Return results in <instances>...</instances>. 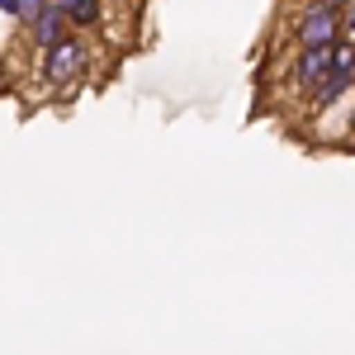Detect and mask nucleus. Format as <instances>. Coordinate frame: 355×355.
<instances>
[{"label":"nucleus","instance_id":"obj_1","mask_svg":"<svg viewBox=\"0 0 355 355\" xmlns=\"http://www.w3.org/2000/svg\"><path fill=\"white\" fill-rule=\"evenodd\" d=\"M38 71H43V81L53 85V90H67V85H76L85 76V67H90V43H85L81 33H67L57 48L48 53H38Z\"/></svg>","mask_w":355,"mask_h":355},{"label":"nucleus","instance_id":"obj_2","mask_svg":"<svg viewBox=\"0 0 355 355\" xmlns=\"http://www.w3.org/2000/svg\"><path fill=\"white\" fill-rule=\"evenodd\" d=\"M341 19L346 5H303V15L294 19V43L303 48H336L341 43Z\"/></svg>","mask_w":355,"mask_h":355},{"label":"nucleus","instance_id":"obj_3","mask_svg":"<svg viewBox=\"0 0 355 355\" xmlns=\"http://www.w3.org/2000/svg\"><path fill=\"white\" fill-rule=\"evenodd\" d=\"M355 90V62H351V48L341 43V53H336V67H331L322 81L308 90V114H327L331 105H341L346 95Z\"/></svg>","mask_w":355,"mask_h":355},{"label":"nucleus","instance_id":"obj_4","mask_svg":"<svg viewBox=\"0 0 355 355\" xmlns=\"http://www.w3.org/2000/svg\"><path fill=\"white\" fill-rule=\"evenodd\" d=\"M336 53H341V43L336 48H303L299 57H294V71H289V81H294V90H313V85L327 76L331 67H336Z\"/></svg>","mask_w":355,"mask_h":355},{"label":"nucleus","instance_id":"obj_5","mask_svg":"<svg viewBox=\"0 0 355 355\" xmlns=\"http://www.w3.org/2000/svg\"><path fill=\"white\" fill-rule=\"evenodd\" d=\"M67 33H71V24H67V15H62V10H53V5H48V10H43V15H38V19L24 28V38L33 43V48H38V53L57 48Z\"/></svg>","mask_w":355,"mask_h":355},{"label":"nucleus","instance_id":"obj_6","mask_svg":"<svg viewBox=\"0 0 355 355\" xmlns=\"http://www.w3.org/2000/svg\"><path fill=\"white\" fill-rule=\"evenodd\" d=\"M62 15H67L71 33L100 28V24H105V0H71V5H62Z\"/></svg>","mask_w":355,"mask_h":355},{"label":"nucleus","instance_id":"obj_7","mask_svg":"<svg viewBox=\"0 0 355 355\" xmlns=\"http://www.w3.org/2000/svg\"><path fill=\"white\" fill-rule=\"evenodd\" d=\"M43 10H48V0H19V10H15V24L28 28L33 19H38V15H43Z\"/></svg>","mask_w":355,"mask_h":355},{"label":"nucleus","instance_id":"obj_8","mask_svg":"<svg viewBox=\"0 0 355 355\" xmlns=\"http://www.w3.org/2000/svg\"><path fill=\"white\" fill-rule=\"evenodd\" d=\"M341 43H346V48L355 43V0L346 5V19H341Z\"/></svg>","mask_w":355,"mask_h":355},{"label":"nucleus","instance_id":"obj_9","mask_svg":"<svg viewBox=\"0 0 355 355\" xmlns=\"http://www.w3.org/2000/svg\"><path fill=\"white\" fill-rule=\"evenodd\" d=\"M15 10H19V0H0V15H10V19H15Z\"/></svg>","mask_w":355,"mask_h":355},{"label":"nucleus","instance_id":"obj_10","mask_svg":"<svg viewBox=\"0 0 355 355\" xmlns=\"http://www.w3.org/2000/svg\"><path fill=\"white\" fill-rule=\"evenodd\" d=\"M303 5H346V0H303Z\"/></svg>","mask_w":355,"mask_h":355},{"label":"nucleus","instance_id":"obj_11","mask_svg":"<svg viewBox=\"0 0 355 355\" xmlns=\"http://www.w3.org/2000/svg\"><path fill=\"white\" fill-rule=\"evenodd\" d=\"M48 5H53V10H62V5H71V0H48Z\"/></svg>","mask_w":355,"mask_h":355},{"label":"nucleus","instance_id":"obj_12","mask_svg":"<svg viewBox=\"0 0 355 355\" xmlns=\"http://www.w3.org/2000/svg\"><path fill=\"white\" fill-rule=\"evenodd\" d=\"M351 137H355V105H351Z\"/></svg>","mask_w":355,"mask_h":355}]
</instances>
